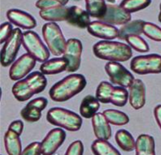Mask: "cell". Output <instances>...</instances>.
Masks as SVG:
<instances>
[{
    "label": "cell",
    "mask_w": 161,
    "mask_h": 155,
    "mask_svg": "<svg viewBox=\"0 0 161 155\" xmlns=\"http://www.w3.org/2000/svg\"><path fill=\"white\" fill-rule=\"evenodd\" d=\"M62 5L57 0H38L36 3L37 9L40 10L47 9L50 8Z\"/></svg>",
    "instance_id": "obj_38"
},
{
    "label": "cell",
    "mask_w": 161,
    "mask_h": 155,
    "mask_svg": "<svg viewBox=\"0 0 161 155\" xmlns=\"http://www.w3.org/2000/svg\"><path fill=\"white\" fill-rule=\"evenodd\" d=\"M93 53L99 59L114 62H125L132 57L131 47L125 43L101 40L93 46Z\"/></svg>",
    "instance_id": "obj_3"
},
{
    "label": "cell",
    "mask_w": 161,
    "mask_h": 155,
    "mask_svg": "<svg viewBox=\"0 0 161 155\" xmlns=\"http://www.w3.org/2000/svg\"><path fill=\"white\" fill-rule=\"evenodd\" d=\"M86 9L91 17L100 19L105 15L107 5L105 0H85Z\"/></svg>",
    "instance_id": "obj_28"
},
{
    "label": "cell",
    "mask_w": 161,
    "mask_h": 155,
    "mask_svg": "<svg viewBox=\"0 0 161 155\" xmlns=\"http://www.w3.org/2000/svg\"><path fill=\"white\" fill-rule=\"evenodd\" d=\"M47 85V80L42 72H31L26 78L16 82L12 87V93L19 102H25L35 95L43 92Z\"/></svg>",
    "instance_id": "obj_2"
},
{
    "label": "cell",
    "mask_w": 161,
    "mask_h": 155,
    "mask_svg": "<svg viewBox=\"0 0 161 155\" xmlns=\"http://www.w3.org/2000/svg\"><path fill=\"white\" fill-rule=\"evenodd\" d=\"M146 102V89L143 81L135 79L129 87V102L136 110L142 108Z\"/></svg>",
    "instance_id": "obj_16"
},
{
    "label": "cell",
    "mask_w": 161,
    "mask_h": 155,
    "mask_svg": "<svg viewBox=\"0 0 161 155\" xmlns=\"http://www.w3.org/2000/svg\"><path fill=\"white\" fill-rule=\"evenodd\" d=\"M160 13L158 14V22L161 23V3H160Z\"/></svg>",
    "instance_id": "obj_42"
},
{
    "label": "cell",
    "mask_w": 161,
    "mask_h": 155,
    "mask_svg": "<svg viewBox=\"0 0 161 155\" xmlns=\"http://www.w3.org/2000/svg\"><path fill=\"white\" fill-rule=\"evenodd\" d=\"M22 31L19 28H16L13 30L10 38L5 43L2 49L0 58L3 67H9L14 62L22 44Z\"/></svg>",
    "instance_id": "obj_8"
},
{
    "label": "cell",
    "mask_w": 161,
    "mask_h": 155,
    "mask_svg": "<svg viewBox=\"0 0 161 155\" xmlns=\"http://www.w3.org/2000/svg\"><path fill=\"white\" fill-rule=\"evenodd\" d=\"M13 26L9 22H5L1 25L0 28V43H5L10 38L13 32Z\"/></svg>",
    "instance_id": "obj_36"
},
{
    "label": "cell",
    "mask_w": 161,
    "mask_h": 155,
    "mask_svg": "<svg viewBox=\"0 0 161 155\" xmlns=\"http://www.w3.org/2000/svg\"><path fill=\"white\" fill-rule=\"evenodd\" d=\"M136 155H156L155 142L154 137L143 134L136 141Z\"/></svg>",
    "instance_id": "obj_22"
},
{
    "label": "cell",
    "mask_w": 161,
    "mask_h": 155,
    "mask_svg": "<svg viewBox=\"0 0 161 155\" xmlns=\"http://www.w3.org/2000/svg\"><path fill=\"white\" fill-rule=\"evenodd\" d=\"M84 145L80 140L72 142L68 147L64 155H83Z\"/></svg>",
    "instance_id": "obj_35"
},
{
    "label": "cell",
    "mask_w": 161,
    "mask_h": 155,
    "mask_svg": "<svg viewBox=\"0 0 161 155\" xmlns=\"http://www.w3.org/2000/svg\"><path fill=\"white\" fill-rule=\"evenodd\" d=\"M116 0H107V2H109V3H114L115 2Z\"/></svg>",
    "instance_id": "obj_43"
},
{
    "label": "cell",
    "mask_w": 161,
    "mask_h": 155,
    "mask_svg": "<svg viewBox=\"0 0 161 155\" xmlns=\"http://www.w3.org/2000/svg\"><path fill=\"white\" fill-rule=\"evenodd\" d=\"M91 150L94 155H121L108 140H96L91 145Z\"/></svg>",
    "instance_id": "obj_27"
},
{
    "label": "cell",
    "mask_w": 161,
    "mask_h": 155,
    "mask_svg": "<svg viewBox=\"0 0 161 155\" xmlns=\"http://www.w3.org/2000/svg\"><path fill=\"white\" fill-rule=\"evenodd\" d=\"M91 16L88 12L77 6L69 7V13L67 22L74 27L85 29L91 23Z\"/></svg>",
    "instance_id": "obj_19"
},
{
    "label": "cell",
    "mask_w": 161,
    "mask_h": 155,
    "mask_svg": "<svg viewBox=\"0 0 161 155\" xmlns=\"http://www.w3.org/2000/svg\"><path fill=\"white\" fill-rule=\"evenodd\" d=\"M105 70L112 84L125 88H129L135 80L132 73L119 62H108Z\"/></svg>",
    "instance_id": "obj_9"
},
{
    "label": "cell",
    "mask_w": 161,
    "mask_h": 155,
    "mask_svg": "<svg viewBox=\"0 0 161 155\" xmlns=\"http://www.w3.org/2000/svg\"><path fill=\"white\" fill-rule=\"evenodd\" d=\"M100 107V102L96 97L88 95L84 97L79 107V113L85 119L92 118Z\"/></svg>",
    "instance_id": "obj_24"
},
{
    "label": "cell",
    "mask_w": 161,
    "mask_h": 155,
    "mask_svg": "<svg viewBox=\"0 0 161 155\" xmlns=\"http://www.w3.org/2000/svg\"><path fill=\"white\" fill-rule=\"evenodd\" d=\"M87 31L92 36L106 40L115 39L119 36V29L116 27L102 21L92 22Z\"/></svg>",
    "instance_id": "obj_15"
},
{
    "label": "cell",
    "mask_w": 161,
    "mask_h": 155,
    "mask_svg": "<svg viewBox=\"0 0 161 155\" xmlns=\"http://www.w3.org/2000/svg\"><path fill=\"white\" fill-rule=\"evenodd\" d=\"M7 17L14 25L24 29L30 30L37 26L36 19L29 13L20 9H10L7 12Z\"/></svg>",
    "instance_id": "obj_17"
},
{
    "label": "cell",
    "mask_w": 161,
    "mask_h": 155,
    "mask_svg": "<svg viewBox=\"0 0 161 155\" xmlns=\"http://www.w3.org/2000/svg\"><path fill=\"white\" fill-rule=\"evenodd\" d=\"M125 40L128 45L137 52L145 53L149 51V44L140 35H128L126 37Z\"/></svg>",
    "instance_id": "obj_33"
},
{
    "label": "cell",
    "mask_w": 161,
    "mask_h": 155,
    "mask_svg": "<svg viewBox=\"0 0 161 155\" xmlns=\"http://www.w3.org/2000/svg\"><path fill=\"white\" fill-rule=\"evenodd\" d=\"M22 45L37 61L44 63L49 58V48L46 47L41 38L34 31L29 30L23 33Z\"/></svg>",
    "instance_id": "obj_7"
},
{
    "label": "cell",
    "mask_w": 161,
    "mask_h": 155,
    "mask_svg": "<svg viewBox=\"0 0 161 155\" xmlns=\"http://www.w3.org/2000/svg\"><path fill=\"white\" fill-rule=\"evenodd\" d=\"M69 13V7L61 5L52 7L50 9L40 10L39 15L42 19L49 22H67Z\"/></svg>",
    "instance_id": "obj_20"
},
{
    "label": "cell",
    "mask_w": 161,
    "mask_h": 155,
    "mask_svg": "<svg viewBox=\"0 0 161 155\" xmlns=\"http://www.w3.org/2000/svg\"><path fill=\"white\" fill-rule=\"evenodd\" d=\"M109 123L115 126H123L129 123L130 119L125 112L114 109H108L103 111Z\"/></svg>",
    "instance_id": "obj_29"
},
{
    "label": "cell",
    "mask_w": 161,
    "mask_h": 155,
    "mask_svg": "<svg viewBox=\"0 0 161 155\" xmlns=\"http://www.w3.org/2000/svg\"><path fill=\"white\" fill-rule=\"evenodd\" d=\"M131 19L130 13L124 10L120 5L109 4L107 5L105 15L99 20L111 25H125L130 22Z\"/></svg>",
    "instance_id": "obj_14"
},
{
    "label": "cell",
    "mask_w": 161,
    "mask_h": 155,
    "mask_svg": "<svg viewBox=\"0 0 161 155\" xmlns=\"http://www.w3.org/2000/svg\"><path fill=\"white\" fill-rule=\"evenodd\" d=\"M69 63L62 58H56L47 60L40 66V71L44 75H57L67 70Z\"/></svg>",
    "instance_id": "obj_21"
},
{
    "label": "cell",
    "mask_w": 161,
    "mask_h": 155,
    "mask_svg": "<svg viewBox=\"0 0 161 155\" xmlns=\"http://www.w3.org/2000/svg\"><path fill=\"white\" fill-rule=\"evenodd\" d=\"M86 85V80L83 75L71 74L54 84L49 94L54 102H66L81 92Z\"/></svg>",
    "instance_id": "obj_1"
},
{
    "label": "cell",
    "mask_w": 161,
    "mask_h": 155,
    "mask_svg": "<svg viewBox=\"0 0 161 155\" xmlns=\"http://www.w3.org/2000/svg\"><path fill=\"white\" fill-rule=\"evenodd\" d=\"M9 130H13L14 132L20 136L23 132L24 130V123L21 120H16L13 121L12 123L9 125Z\"/></svg>",
    "instance_id": "obj_39"
},
{
    "label": "cell",
    "mask_w": 161,
    "mask_h": 155,
    "mask_svg": "<svg viewBox=\"0 0 161 155\" xmlns=\"http://www.w3.org/2000/svg\"><path fill=\"white\" fill-rule=\"evenodd\" d=\"M82 52V43L79 39H69L67 40L63 57L66 58L69 63L66 70L68 72H74L79 70L80 61H81Z\"/></svg>",
    "instance_id": "obj_10"
},
{
    "label": "cell",
    "mask_w": 161,
    "mask_h": 155,
    "mask_svg": "<svg viewBox=\"0 0 161 155\" xmlns=\"http://www.w3.org/2000/svg\"><path fill=\"white\" fill-rule=\"evenodd\" d=\"M130 69L140 75L161 73V55L151 54L136 56L131 60Z\"/></svg>",
    "instance_id": "obj_6"
},
{
    "label": "cell",
    "mask_w": 161,
    "mask_h": 155,
    "mask_svg": "<svg viewBox=\"0 0 161 155\" xmlns=\"http://www.w3.org/2000/svg\"><path fill=\"white\" fill-rule=\"evenodd\" d=\"M143 34L153 40L161 42V28L153 23L145 22L143 26Z\"/></svg>",
    "instance_id": "obj_34"
},
{
    "label": "cell",
    "mask_w": 161,
    "mask_h": 155,
    "mask_svg": "<svg viewBox=\"0 0 161 155\" xmlns=\"http://www.w3.org/2000/svg\"><path fill=\"white\" fill-rule=\"evenodd\" d=\"M4 145L8 155H21L22 152L20 136L8 129L4 135Z\"/></svg>",
    "instance_id": "obj_23"
},
{
    "label": "cell",
    "mask_w": 161,
    "mask_h": 155,
    "mask_svg": "<svg viewBox=\"0 0 161 155\" xmlns=\"http://www.w3.org/2000/svg\"><path fill=\"white\" fill-rule=\"evenodd\" d=\"M41 143L35 142L29 144L22 152L21 155H42Z\"/></svg>",
    "instance_id": "obj_37"
},
{
    "label": "cell",
    "mask_w": 161,
    "mask_h": 155,
    "mask_svg": "<svg viewBox=\"0 0 161 155\" xmlns=\"http://www.w3.org/2000/svg\"><path fill=\"white\" fill-rule=\"evenodd\" d=\"M77 1H79V0H77Z\"/></svg>",
    "instance_id": "obj_44"
},
{
    "label": "cell",
    "mask_w": 161,
    "mask_h": 155,
    "mask_svg": "<svg viewBox=\"0 0 161 155\" xmlns=\"http://www.w3.org/2000/svg\"><path fill=\"white\" fill-rule=\"evenodd\" d=\"M36 60L28 53L22 55L11 65L9 78L13 81H18L26 76L36 66Z\"/></svg>",
    "instance_id": "obj_11"
},
{
    "label": "cell",
    "mask_w": 161,
    "mask_h": 155,
    "mask_svg": "<svg viewBox=\"0 0 161 155\" xmlns=\"http://www.w3.org/2000/svg\"><path fill=\"white\" fill-rule=\"evenodd\" d=\"M57 1H58L62 5L65 6L69 2V0H57Z\"/></svg>",
    "instance_id": "obj_41"
},
{
    "label": "cell",
    "mask_w": 161,
    "mask_h": 155,
    "mask_svg": "<svg viewBox=\"0 0 161 155\" xmlns=\"http://www.w3.org/2000/svg\"><path fill=\"white\" fill-rule=\"evenodd\" d=\"M129 99V92L126 89L120 86L114 87L113 89L110 103L117 107H123Z\"/></svg>",
    "instance_id": "obj_30"
},
{
    "label": "cell",
    "mask_w": 161,
    "mask_h": 155,
    "mask_svg": "<svg viewBox=\"0 0 161 155\" xmlns=\"http://www.w3.org/2000/svg\"><path fill=\"white\" fill-rule=\"evenodd\" d=\"M47 120L52 125L70 132H77L82 127L83 120L77 113L68 109L54 107L47 112Z\"/></svg>",
    "instance_id": "obj_4"
},
{
    "label": "cell",
    "mask_w": 161,
    "mask_h": 155,
    "mask_svg": "<svg viewBox=\"0 0 161 155\" xmlns=\"http://www.w3.org/2000/svg\"><path fill=\"white\" fill-rule=\"evenodd\" d=\"M151 3V0H123L120 7L129 13L146 9Z\"/></svg>",
    "instance_id": "obj_32"
},
{
    "label": "cell",
    "mask_w": 161,
    "mask_h": 155,
    "mask_svg": "<svg viewBox=\"0 0 161 155\" xmlns=\"http://www.w3.org/2000/svg\"><path fill=\"white\" fill-rule=\"evenodd\" d=\"M42 35L49 51L55 56L63 55L67 41L60 28L56 22L45 23L42 28Z\"/></svg>",
    "instance_id": "obj_5"
},
{
    "label": "cell",
    "mask_w": 161,
    "mask_h": 155,
    "mask_svg": "<svg viewBox=\"0 0 161 155\" xmlns=\"http://www.w3.org/2000/svg\"><path fill=\"white\" fill-rule=\"evenodd\" d=\"M92 125L94 135L98 140L110 139L112 134L111 128L103 113L98 112L95 114L92 118Z\"/></svg>",
    "instance_id": "obj_18"
},
{
    "label": "cell",
    "mask_w": 161,
    "mask_h": 155,
    "mask_svg": "<svg viewBox=\"0 0 161 155\" xmlns=\"http://www.w3.org/2000/svg\"><path fill=\"white\" fill-rule=\"evenodd\" d=\"M66 133L64 130L56 128L47 133L41 142L42 155H53L66 140Z\"/></svg>",
    "instance_id": "obj_12"
},
{
    "label": "cell",
    "mask_w": 161,
    "mask_h": 155,
    "mask_svg": "<svg viewBox=\"0 0 161 155\" xmlns=\"http://www.w3.org/2000/svg\"><path fill=\"white\" fill-rule=\"evenodd\" d=\"M114 86L106 81L100 83L96 91V98L102 104L110 103L111 96Z\"/></svg>",
    "instance_id": "obj_31"
},
{
    "label": "cell",
    "mask_w": 161,
    "mask_h": 155,
    "mask_svg": "<svg viewBox=\"0 0 161 155\" xmlns=\"http://www.w3.org/2000/svg\"><path fill=\"white\" fill-rule=\"evenodd\" d=\"M154 116L157 123L161 130V104L157 105L154 108Z\"/></svg>",
    "instance_id": "obj_40"
},
{
    "label": "cell",
    "mask_w": 161,
    "mask_h": 155,
    "mask_svg": "<svg viewBox=\"0 0 161 155\" xmlns=\"http://www.w3.org/2000/svg\"><path fill=\"white\" fill-rule=\"evenodd\" d=\"M144 22L145 21L142 20H136L123 25L119 29L118 39L120 40H125L126 37L128 35H140L143 34Z\"/></svg>",
    "instance_id": "obj_26"
},
{
    "label": "cell",
    "mask_w": 161,
    "mask_h": 155,
    "mask_svg": "<svg viewBox=\"0 0 161 155\" xmlns=\"http://www.w3.org/2000/svg\"><path fill=\"white\" fill-rule=\"evenodd\" d=\"M48 104V100L45 97H38L30 101L20 111L22 118L30 123H35L42 117V111Z\"/></svg>",
    "instance_id": "obj_13"
},
{
    "label": "cell",
    "mask_w": 161,
    "mask_h": 155,
    "mask_svg": "<svg viewBox=\"0 0 161 155\" xmlns=\"http://www.w3.org/2000/svg\"><path fill=\"white\" fill-rule=\"evenodd\" d=\"M117 144L123 151L131 152L135 149L136 141L132 135L125 129L119 130L115 136Z\"/></svg>",
    "instance_id": "obj_25"
}]
</instances>
